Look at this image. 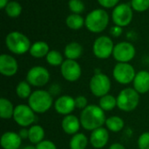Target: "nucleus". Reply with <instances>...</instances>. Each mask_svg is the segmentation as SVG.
<instances>
[{
  "instance_id": "1",
  "label": "nucleus",
  "mask_w": 149,
  "mask_h": 149,
  "mask_svg": "<svg viewBox=\"0 0 149 149\" xmlns=\"http://www.w3.org/2000/svg\"><path fill=\"white\" fill-rule=\"evenodd\" d=\"M81 126L86 131H94L106 125L105 112L96 105H89L80 113Z\"/></svg>"
},
{
  "instance_id": "2",
  "label": "nucleus",
  "mask_w": 149,
  "mask_h": 149,
  "mask_svg": "<svg viewBox=\"0 0 149 149\" xmlns=\"http://www.w3.org/2000/svg\"><path fill=\"white\" fill-rule=\"evenodd\" d=\"M53 105V97L47 90H37L28 98V105L35 113L43 114L48 112Z\"/></svg>"
},
{
  "instance_id": "3",
  "label": "nucleus",
  "mask_w": 149,
  "mask_h": 149,
  "mask_svg": "<svg viewBox=\"0 0 149 149\" xmlns=\"http://www.w3.org/2000/svg\"><path fill=\"white\" fill-rule=\"evenodd\" d=\"M109 23V15L103 9H95L85 18V25L88 31L93 33L103 32Z\"/></svg>"
},
{
  "instance_id": "4",
  "label": "nucleus",
  "mask_w": 149,
  "mask_h": 149,
  "mask_svg": "<svg viewBox=\"0 0 149 149\" xmlns=\"http://www.w3.org/2000/svg\"><path fill=\"white\" fill-rule=\"evenodd\" d=\"M5 45L10 52L20 55L30 51L31 42L29 38L24 33L14 31L7 34L5 38Z\"/></svg>"
},
{
  "instance_id": "5",
  "label": "nucleus",
  "mask_w": 149,
  "mask_h": 149,
  "mask_svg": "<svg viewBox=\"0 0 149 149\" xmlns=\"http://www.w3.org/2000/svg\"><path fill=\"white\" fill-rule=\"evenodd\" d=\"M140 104V94L134 88L123 89L117 97V107L126 112L134 111Z\"/></svg>"
},
{
  "instance_id": "6",
  "label": "nucleus",
  "mask_w": 149,
  "mask_h": 149,
  "mask_svg": "<svg viewBox=\"0 0 149 149\" xmlns=\"http://www.w3.org/2000/svg\"><path fill=\"white\" fill-rule=\"evenodd\" d=\"M89 88L93 96L100 98L109 94V91L111 90V80L106 74L97 72L91 78Z\"/></svg>"
},
{
  "instance_id": "7",
  "label": "nucleus",
  "mask_w": 149,
  "mask_h": 149,
  "mask_svg": "<svg viewBox=\"0 0 149 149\" xmlns=\"http://www.w3.org/2000/svg\"><path fill=\"white\" fill-rule=\"evenodd\" d=\"M113 40L106 35H102L98 37L93 46V54L101 60L108 59L113 53Z\"/></svg>"
},
{
  "instance_id": "8",
  "label": "nucleus",
  "mask_w": 149,
  "mask_h": 149,
  "mask_svg": "<svg viewBox=\"0 0 149 149\" xmlns=\"http://www.w3.org/2000/svg\"><path fill=\"white\" fill-rule=\"evenodd\" d=\"M26 81L31 86L41 88L50 81V73L47 68L42 66H34L26 74Z\"/></svg>"
},
{
  "instance_id": "9",
  "label": "nucleus",
  "mask_w": 149,
  "mask_h": 149,
  "mask_svg": "<svg viewBox=\"0 0 149 149\" xmlns=\"http://www.w3.org/2000/svg\"><path fill=\"white\" fill-rule=\"evenodd\" d=\"M135 76V69L130 63L118 62L113 70V76L114 80L120 84H129L133 83Z\"/></svg>"
},
{
  "instance_id": "10",
  "label": "nucleus",
  "mask_w": 149,
  "mask_h": 149,
  "mask_svg": "<svg viewBox=\"0 0 149 149\" xmlns=\"http://www.w3.org/2000/svg\"><path fill=\"white\" fill-rule=\"evenodd\" d=\"M14 121L21 127L31 126L35 122L36 116L35 112L28 105H18L15 106V111L13 114Z\"/></svg>"
},
{
  "instance_id": "11",
  "label": "nucleus",
  "mask_w": 149,
  "mask_h": 149,
  "mask_svg": "<svg viewBox=\"0 0 149 149\" xmlns=\"http://www.w3.org/2000/svg\"><path fill=\"white\" fill-rule=\"evenodd\" d=\"M134 17L133 8L128 4H120L114 7L112 12V18L115 25L124 27L128 25Z\"/></svg>"
},
{
  "instance_id": "12",
  "label": "nucleus",
  "mask_w": 149,
  "mask_h": 149,
  "mask_svg": "<svg viewBox=\"0 0 149 149\" xmlns=\"http://www.w3.org/2000/svg\"><path fill=\"white\" fill-rule=\"evenodd\" d=\"M136 54L134 46L127 41L119 42L114 46L113 56L118 61L121 63H129Z\"/></svg>"
},
{
  "instance_id": "13",
  "label": "nucleus",
  "mask_w": 149,
  "mask_h": 149,
  "mask_svg": "<svg viewBox=\"0 0 149 149\" xmlns=\"http://www.w3.org/2000/svg\"><path fill=\"white\" fill-rule=\"evenodd\" d=\"M60 73L65 80L73 83L80 78L82 68L77 61L66 59L60 66Z\"/></svg>"
},
{
  "instance_id": "14",
  "label": "nucleus",
  "mask_w": 149,
  "mask_h": 149,
  "mask_svg": "<svg viewBox=\"0 0 149 149\" xmlns=\"http://www.w3.org/2000/svg\"><path fill=\"white\" fill-rule=\"evenodd\" d=\"M76 108L75 105V98L68 95L60 96L54 102V109L55 111L63 116L70 115Z\"/></svg>"
},
{
  "instance_id": "15",
  "label": "nucleus",
  "mask_w": 149,
  "mask_h": 149,
  "mask_svg": "<svg viewBox=\"0 0 149 149\" xmlns=\"http://www.w3.org/2000/svg\"><path fill=\"white\" fill-rule=\"evenodd\" d=\"M18 70V64L17 60L7 54L0 55V73L7 77L13 76Z\"/></svg>"
},
{
  "instance_id": "16",
  "label": "nucleus",
  "mask_w": 149,
  "mask_h": 149,
  "mask_svg": "<svg viewBox=\"0 0 149 149\" xmlns=\"http://www.w3.org/2000/svg\"><path fill=\"white\" fill-rule=\"evenodd\" d=\"M109 141L108 130L105 127L98 128L91 133L89 141L92 147L95 149H101L105 148Z\"/></svg>"
},
{
  "instance_id": "17",
  "label": "nucleus",
  "mask_w": 149,
  "mask_h": 149,
  "mask_svg": "<svg viewBox=\"0 0 149 149\" xmlns=\"http://www.w3.org/2000/svg\"><path fill=\"white\" fill-rule=\"evenodd\" d=\"M81 126L80 119L75 115L70 114L65 116L61 122V127L63 131L69 135H74L79 133Z\"/></svg>"
},
{
  "instance_id": "18",
  "label": "nucleus",
  "mask_w": 149,
  "mask_h": 149,
  "mask_svg": "<svg viewBox=\"0 0 149 149\" xmlns=\"http://www.w3.org/2000/svg\"><path fill=\"white\" fill-rule=\"evenodd\" d=\"M0 144L3 149H19L22 144V139L15 132H5L1 136Z\"/></svg>"
},
{
  "instance_id": "19",
  "label": "nucleus",
  "mask_w": 149,
  "mask_h": 149,
  "mask_svg": "<svg viewBox=\"0 0 149 149\" xmlns=\"http://www.w3.org/2000/svg\"><path fill=\"white\" fill-rule=\"evenodd\" d=\"M134 89L141 95L149 92V72L147 70H141L136 73L133 82Z\"/></svg>"
},
{
  "instance_id": "20",
  "label": "nucleus",
  "mask_w": 149,
  "mask_h": 149,
  "mask_svg": "<svg viewBox=\"0 0 149 149\" xmlns=\"http://www.w3.org/2000/svg\"><path fill=\"white\" fill-rule=\"evenodd\" d=\"M50 47L49 45L45 42V41H36L34 42L30 48V54L37 59H40L43 57H46V55L48 54V53L50 52Z\"/></svg>"
},
{
  "instance_id": "21",
  "label": "nucleus",
  "mask_w": 149,
  "mask_h": 149,
  "mask_svg": "<svg viewBox=\"0 0 149 149\" xmlns=\"http://www.w3.org/2000/svg\"><path fill=\"white\" fill-rule=\"evenodd\" d=\"M82 54H83V47L79 43L76 41L68 43L64 50V54L65 58L68 60L76 61L77 59L80 58Z\"/></svg>"
},
{
  "instance_id": "22",
  "label": "nucleus",
  "mask_w": 149,
  "mask_h": 149,
  "mask_svg": "<svg viewBox=\"0 0 149 149\" xmlns=\"http://www.w3.org/2000/svg\"><path fill=\"white\" fill-rule=\"evenodd\" d=\"M45 139V130L39 125H32L29 128L28 140L32 145H38Z\"/></svg>"
},
{
  "instance_id": "23",
  "label": "nucleus",
  "mask_w": 149,
  "mask_h": 149,
  "mask_svg": "<svg viewBox=\"0 0 149 149\" xmlns=\"http://www.w3.org/2000/svg\"><path fill=\"white\" fill-rule=\"evenodd\" d=\"M15 107L12 103L4 97L0 99V117L3 119H10L13 118Z\"/></svg>"
},
{
  "instance_id": "24",
  "label": "nucleus",
  "mask_w": 149,
  "mask_h": 149,
  "mask_svg": "<svg viewBox=\"0 0 149 149\" xmlns=\"http://www.w3.org/2000/svg\"><path fill=\"white\" fill-rule=\"evenodd\" d=\"M87 144V137L82 133H78L72 136L71 141L69 142V148L70 149H86Z\"/></svg>"
},
{
  "instance_id": "25",
  "label": "nucleus",
  "mask_w": 149,
  "mask_h": 149,
  "mask_svg": "<svg viewBox=\"0 0 149 149\" xmlns=\"http://www.w3.org/2000/svg\"><path fill=\"white\" fill-rule=\"evenodd\" d=\"M106 126L107 129L113 132V133H119L120 132L124 126H125V122L123 119H121L119 116H112L107 119L106 121Z\"/></svg>"
},
{
  "instance_id": "26",
  "label": "nucleus",
  "mask_w": 149,
  "mask_h": 149,
  "mask_svg": "<svg viewBox=\"0 0 149 149\" xmlns=\"http://www.w3.org/2000/svg\"><path fill=\"white\" fill-rule=\"evenodd\" d=\"M66 25L72 30H79L85 25V18L80 14H70L65 19Z\"/></svg>"
},
{
  "instance_id": "27",
  "label": "nucleus",
  "mask_w": 149,
  "mask_h": 149,
  "mask_svg": "<svg viewBox=\"0 0 149 149\" xmlns=\"http://www.w3.org/2000/svg\"><path fill=\"white\" fill-rule=\"evenodd\" d=\"M99 106L104 112H110L117 107V97L107 94L102 97H100L99 101Z\"/></svg>"
},
{
  "instance_id": "28",
  "label": "nucleus",
  "mask_w": 149,
  "mask_h": 149,
  "mask_svg": "<svg viewBox=\"0 0 149 149\" xmlns=\"http://www.w3.org/2000/svg\"><path fill=\"white\" fill-rule=\"evenodd\" d=\"M32 91L30 83L27 81H21L16 87V94L21 99H27L31 97Z\"/></svg>"
},
{
  "instance_id": "29",
  "label": "nucleus",
  "mask_w": 149,
  "mask_h": 149,
  "mask_svg": "<svg viewBox=\"0 0 149 149\" xmlns=\"http://www.w3.org/2000/svg\"><path fill=\"white\" fill-rule=\"evenodd\" d=\"M46 61L52 67H60L64 62V57L62 54L57 50H51L45 57Z\"/></svg>"
},
{
  "instance_id": "30",
  "label": "nucleus",
  "mask_w": 149,
  "mask_h": 149,
  "mask_svg": "<svg viewBox=\"0 0 149 149\" xmlns=\"http://www.w3.org/2000/svg\"><path fill=\"white\" fill-rule=\"evenodd\" d=\"M22 12V6L17 1H10L5 7V13L10 18H17Z\"/></svg>"
},
{
  "instance_id": "31",
  "label": "nucleus",
  "mask_w": 149,
  "mask_h": 149,
  "mask_svg": "<svg viewBox=\"0 0 149 149\" xmlns=\"http://www.w3.org/2000/svg\"><path fill=\"white\" fill-rule=\"evenodd\" d=\"M68 7L74 14H80L85 10V4L81 0H69Z\"/></svg>"
},
{
  "instance_id": "32",
  "label": "nucleus",
  "mask_w": 149,
  "mask_h": 149,
  "mask_svg": "<svg viewBox=\"0 0 149 149\" xmlns=\"http://www.w3.org/2000/svg\"><path fill=\"white\" fill-rule=\"evenodd\" d=\"M131 6L136 11H145L149 8V0H132Z\"/></svg>"
},
{
  "instance_id": "33",
  "label": "nucleus",
  "mask_w": 149,
  "mask_h": 149,
  "mask_svg": "<svg viewBox=\"0 0 149 149\" xmlns=\"http://www.w3.org/2000/svg\"><path fill=\"white\" fill-rule=\"evenodd\" d=\"M138 148L140 149H149V132L141 134L138 139Z\"/></svg>"
},
{
  "instance_id": "34",
  "label": "nucleus",
  "mask_w": 149,
  "mask_h": 149,
  "mask_svg": "<svg viewBox=\"0 0 149 149\" xmlns=\"http://www.w3.org/2000/svg\"><path fill=\"white\" fill-rule=\"evenodd\" d=\"M75 105H76V108L84 110L85 108H86L89 105L87 98L85 96H78V97H75Z\"/></svg>"
},
{
  "instance_id": "35",
  "label": "nucleus",
  "mask_w": 149,
  "mask_h": 149,
  "mask_svg": "<svg viewBox=\"0 0 149 149\" xmlns=\"http://www.w3.org/2000/svg\"><path fill=\"white\" fill-rule=\"evenodd\" d=\"M37 149H58L57 146L54 144V142H52V141L49 140H44L43 141H41L39 144H38L36 146Z\"/></svg>"
},
{
  "instance_id": "36",
  "label": "nucleus",
  "mask_w": 149,
  "mask_h": 149,
  "mask_svg": "<svg viewBox=\"0 0 149 149\" xmlns=\"http://www.w3.org/2000/svg\"><path fill=\"white\" fill-rule=\"evenodd\" d=\"M120 0H98L99 4L105 8H113L116 7Z\"/></svg>"
},
{
  "instance_id": "37",
  "label": "nucleus",
  "mask_w": 149,
  "mask_h": 149,
  "mask_svg": "<svg viewBox=\"0 0 149 149\" xmlns=\"http://www.w3.org/2000/svg\"><path fill=\"white\" fill-rule=\"evenodd\" d=\"M48 91H49V93H50L52 97L58 96V95L60 93V91H61V87H60V85L58 84V83H53V84H52V86L49 88Z\"/></svg>"
},
{
  "instance_id": "38",
  "label": "nucleus",
  "mask_w": 149,
  "mask_h": 149,
  "mask_svg": "<svg viewBox=\"0 0 149 149\" xmlns=\"http://www.w3.org/2000/svg\"><path fill=\"white\" fill-rule=\"evenodd\" d=\"M122 32H123L122 27L118 26V25H113V26L110 29V33H111V35H112L113 37H115V38L120 36V35L122 34Z\"/></svg>"
},
{
  "instance_id": "39",
  "label": "nucleus",
  "mask_w": 149,
  "mask_h": 149,
  "mask_svg": "<svg viewBox=\"0 0 149 149\" xmlns=\"http://www.w3.org/2000/svg\"><path fill=\"white\" fill-rule=\"evenodd\" d=\"M17 133L19 134V136H20V138H21L22 140H26V139L29 138V129H27V128H25V127L21 128V129L18 131Z\"/></svg>"
},
{
  "instance_id": "40",
  "label": "nucleus",
  "mask_w": 149,
  "mask_h": 149,
  "mask_svg": "<svg viewBox=\"0 0 149 149\" xmlns=\"http://www.w3.org/2000/svg\"><path fill=\"white\" fill-rule=\"evenodd\" d=\"M109 149H126V148L120 143H113L110 146Z\"/></svg>"
},
{
  "instance_id": "41",
  "label": "nucleus",
  "mask_w": 149,
  "mask_h": 149,
  "mask_svg": "<svg viewBox=\"0 0 149 149\" xmlns=\"http://www.w3.org/2000/svg\"><path fill=\"white\" fill-rule=\"evenodd\" d=\"M8 4H9V0H0V8L5 9Z\"/></svg>"
},
{
  "instance_id": "42",
  "label": "nucleus",
  "mask_w": 149,
  "mask_h": 149,
  "mask_svg": "<svg viewBox=\"0 0 149 149\" xmlns=\"http://www.w3.org/2000/svg\"><path fill=\"white\" fill-rule=\"evenodd\" d=\"M23 149H37L36 148V146H33V145H28V146H25Z\"/></svg>"
}]
</instances>
